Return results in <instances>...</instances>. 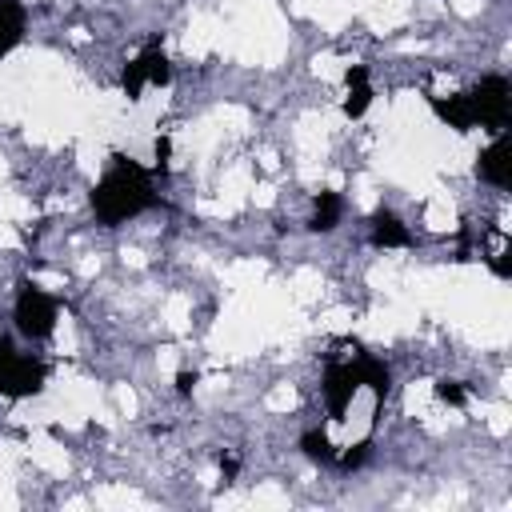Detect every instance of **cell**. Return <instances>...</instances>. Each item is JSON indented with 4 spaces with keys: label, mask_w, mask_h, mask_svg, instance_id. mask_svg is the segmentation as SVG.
Here are the masks:
<instances>
[{
    "label": "cell",
    "mask_w": 512,
    "mask_h": 512,
    "mask_svg": "<svg viewBox=\"0 0 512 512\" xmlns=\"http://www.w3.org/2000/svg\"><path fill=\"white\" fill-rule=\"evenodd\" d=\"M152 204H156V192H152L148 168H140L136 160L112 152L108 156V172L92 188V212H96V220L100 224H124V220L148 212Z\"/></svg>",
    "instance_id": "6da1fadb"
},
{
    "label": "cell",
    "mask_w": 512,
    "mask_h": 512,
    "mask_svg": "<svg viewBox=\"0 0 512 512\" xmlns=\"http://www.w3.org/2000/svg\"><path fill=\"white\" fill-rule=\"evenodd\" d=\"M44 384H48V364L36 356H24L8 340H0V396L28 400V396H40Z\"/></svg>",
    "instance_id": "7a4b0ae2"
},
{
    "label": "cell",
    "mask_w": 512,
    "mask_h": 512,
    "mask_svg": "<svg viewBox=\"0 0 512 512\" xmlns=\"http://www.w3.org/2000/svg\"><path fill=\"white\" fill-rule=\"evenodd\" d=\"M168 84H172V60L160 48V40H148L140 48V56H132L120 72V92L128 100H140L144 88H168Z\"/></svg>",
    "instance_id": "3957f363"
},
{
    "label": "cell",
    "mask_w": 512,
    "mask_h": 512,
    "mask_svg": "<svg viewBox=\"0 0 512 512\" xmlns=\"http://www.w3.org/2000/svg\"><path fill=\"white\" fill-rule=\"evenodd\" d=\"M468 100H472V112H476V124L484 132H508V120H512V84L508 76L500 72H488L480 76L476 88H468Z\"/></svg>",
    "instance_id": "277c9868"
},
{
    "label": "cell",
    "mask_w": 512,
    "mask_h": 512,
    "mask_svg": "<svg viewBox=\"0 0 512 512\" xmlns=\"http://www.w3.org/2000/svg\"><path fill=\"white\" fill-rule=\"evenodd\" d=\"M12 320H16V332L28 336V340H48L56 320H60V304L36 288V284H20L16 292V304H12Z\"/></svg>",
    "instance_id": "5b68a950"
},
{
    "label": "cell",
    "mask_w": 512,
    "mask_h": 512,
    "mask_svg": "<svg viewBox=\"0 0 512 512\" xmlns=\"http://www.w3.org/2000/svg\"><path fill=\"white\" fill-rule=\"evenodd\" d=\"M356 388H360V380H356V364L352 360H332L324 368V404H328V416L332 420H340L348 412Z\"/></svg>",
    "instance_id": "8992f818"
},
{
    "label": "cell",
    "mask_w": 512,
    "mask_h": 512,
    "mask_svg": "<svg viewBox=\"0 0 512 512\" xmlns=\"http://www.w3.org/2000/svg\"><path fill=\"white\" fill-rule=\"evenodd\" d=\"M476 172H480V180H488V184H496V188H508L512 184V152H508V132H496L492 136V144L480 152V160H476Z\"/></svg>",
    "instance_id": "52a82bcc"
},
{
    "label": "cell",
    "mask_w": 512,
    "mask_h": 512,
    "mask_svg": "<svg viewBox=\"0 0 512 512\" xmlns=\"http://www.w3.org/2000/svg\"><path fill=\"white\" fill-rule=\"evenodd\" d=\"M372 108V72L368 64H348L344 68V116L360 120Z\"/></svg>",
    "instance_id": "ba28073f"
},
{
    "label": "cell",
    "mask_w": 512,
    "mask_h": 512,
    "mask_svg": "<svg viewBox=\"0 0 512 512\" xmlns=\"http://www.w3.org/2000/svg\"><path fill=\"white\" fill-rule=\"evenodd\" d=\"M432 112L440 124H448L452 132H472L476 128V112H472V100L468 92H452V96H428Z\"/></svg>",
    "instance_id": "9c48e42d"
},
{
    "label": "cell",
    "mask_w": 512,
    "mask_h": 512,
    "mask_svg": "<svg viewBox=\"0 0 512 512\" xmlns=\"http://www.w3.org/2000/svg\"><path fill=\"white\" fill-rule=\"evenodd\" d=\"M368 240H372L376 248H408V244H412L404 220H400L396 212H388V208H376V212L368 216Z\"/></svg>",
    "instance_id": "30bf717a"
},
{
    "label": "cell",
    "mask_w": 512,
    "mask_h": 512,
    "mask_svg": "<svg viewBox=\"0 0 512 512\" xmlns=\"http://www.w3.org/2000/svg\"><path fill=\"white\" fill-rule=\"evenodd\" d=\"M24 28H28V12L20 0H0V60L24 40Z\"/></svg>",
    "instance_id": "8fae6325"
},
{
    "label": "cell",
    "mask_w": 512,
    "mask_h": 512,
    "mask_svg": "<svg viewBox=\"0 0 512 512\" xmlns=\"http://www.w3.org/2000/svg\"><path fill=\"white\" fill-rule=\"evenodd\" d=\"M352 364H356V380H360V388H372V396L384 400L388 388H392V372H388V364L376 360V356H368V352H356Z\"/></svg>",
    "instance_id": "7c38bea8"
},
{
    "label": "cell",
    "mask_w": 512,
    "mask_h": 512,
    "mask_svg": "<svg viewBox=\"0 0 512 512\" xmlns=\"http://www.w3.org/2000/svg\"><path fill=\"white\" fill-rule=\"evenodd\" d=\"M340 212H344L340 192H320V196L312 200V220H308V228H312V232H332V228L340 224Z\"/></svg>",
    "instance_id": "4fadbf2b"
},
{
    "label": "cell",
    "mask_w": 512,
    "mask_h": 512,
    "mask_svg": "<svg viewBox=\"0 0 512 512\" xmlns=\"http://www.w3.org/2000/svg\"><path fill=\"white\" fill-rule=\"evenodd\" d=\"M300 452H304L308 460H316V464H336V448H332V440L324 436V428H308V432L300 436Z\"/></svg>",
    "instance_id": "5bb4252c"
},
{
    "label": "cell",
    "mask_w": 512,
    "mask_h": 512,
    "mask_svg": "<svg viewBox=\"0 0 512 512\" xmlns=\"http://www.w3.org/2000/svg\"><path fill=\"white\" fill-rule=\"evenodd\" d=\"M432 392H436V400L448 404V408H464V404H468V388H464L460 380H448V376H444V380L432 384Z\"/></svg>",
    "instance_id": "9a60e30c"
},
{
    "label": "cell",
    "mask_w": 512,
    "mask_h": 512,
    "mask_svg": "<svg viewBox=\"0 0 512 512\" xmlns=\"http://www.w3.org/2000/svg\"><path fill=\"white\" fill-rule=\"evenodd\" d=\"M368 448H372L368 440H356V444H348L344 452H336V464H340V468H360V464L368 460Z\"/></svg>",
    "instance_id": "2e32d148"
},
{
    "label": "cell",
    "mask_w": 512,
    "mask_h": 512,
    "mask_svg": "<svg viewBox=\"0 0 512 512\" xmlns=\"http://www.w3.org/2000/svg\"><path fill=\"white\" fill-rule=\"evenodd\" d=\"M152 156H156V168L164 172V168H168V160H172V140H168V136H156V144H152Z\"/></svg>",
    "instance_id": "e0dca14e"
},
{
    "label": "cell",
    "mask_w": 512,
    "mask_h": 512,
    "mask_svg": "<svg viewBox=\"0 0 512 512\" xmlns=\"http://www.w3.org/2000/svg\"><path fill=\"white\" fill-rule=\"evenodd\" d=\"M196 384H200V376H196V372H188V368H184V372H176V396H192V388H196Z\"/></svg>",
    "instance_id": "ac0fdd59"
},
{
    "label": "cell",
    "mask_w": 512,
    "mask_h": 512,
    "mask_svg": "<svg viewBox=\"0 0 512 512\" xmlns=\"http://www.w3.org/2000/svg\"><path fill=\"white\" fill-rule=\"evenodd\" d=\"M236 472H240V456L220 452V476H224V484H228V480H236Z\"/></svg>",
    "instance_id": "d6986e66"
}]
</instances>
